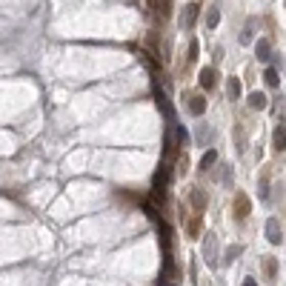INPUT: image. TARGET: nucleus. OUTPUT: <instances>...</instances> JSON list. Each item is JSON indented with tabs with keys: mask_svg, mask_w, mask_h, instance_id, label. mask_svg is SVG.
<instances>
[{
	"mask_svg": "<svg viewBox=\"0 0 286 286\" xmlns=\"http://www.w3.org/2000/svg\"><path fill=\"white\" fill-rule=\"evenodd\" d=\"M183 98H186V112L192 114V117H200V114L206 112V98H203V94H198V92H186Z\"/></svg>",
	"mask_w": 286,
	"mask_h": 286,
	"instance_id": "obj_1",
	"label": "nucleus"
},
{
	"mask_svg": "<svg viewBox=\"0 0 286 286\" xmlns=\"http://www.w3.org/2000/svg\"><path fill=\"white\" fill-rule=\"evenodd\" d=\"M203 260H206V266H218L221 260H218V237L214 235H206L203 237Z\"/></svg>",
	"mask_w": 286,
	"mask_h": 286,
	"instance_id": "obj_2",
	"label": "nucleus"
},
{
	"mask_svg": "<svg viewBox=\"0 0 286 286\" xmlns=\"http://www.w3.org/2000/svg\"><path fill=\"white\" fill-rule=\"evenodd\" d=\"M232 209H235V218L237 221H246V218H249V198H246V195L243 192H237L235 195V203H232Z\"/></svg>",
	"mask_w": 286,
	"mask_h": 286,
	"instance_id": "obj_3",
	"label": "nucleus"
},
{
	"mask_svg": "<svg viewBox=\"0 0 286 286\" xmlns=\"http://www.w3.org/2000/svg\"><path fill=\"white\" fill-rule=\"evenodd\" d=\"M266 237H269V243H283V229H280V221L278 218H269L266 221Z\"/></svg>",
	"mask_w": 286,
	"mask_h": 286,
	"instance_id": "obj_4",
	"label": "nucleus"
},
{
	"mask_svg": "<svg viewBox=\"0 0 286 286\" xmlns=\"http://www.w3.org/2000/svg\"><path fill=\"white\" fill-rule=\"evenodd\" d=\"M200 89H214V86H218V69H214V66H206V69H200Z\"/></svg>",
	"mask_w": 286,
	"mask_h": 286,
	"instance_id": "obj_5",
	"label": "nucleus"
},
{
	"mask_svg": "<svg viewBox=\"0 0 286 286\" xmlns=\"http://www.w3.org/2000/svg\"><path fill=\"white\" fill-rule=\"evenodd\" d=\"M264 272H266V280H269V283H275V280H278V260L266 255L264 257Z\"/></svg>",
	"mask_w": 286,
	"mask_h": 286,
	"instance_id": "obj_6",
	"label": "nucleus"
},
{
	"mask_svg": "<svg viewBox=\"0 0 286 286\" xmlns=\"http://www.w3.org/2000/svg\"><path fill=\"white\" fill-rule=\"evenodd\" d=\"M272 143H275V149H280L283 152V146H286V129H283V121L275 126V132H272Z\"/></svg>",
	"mask_w": 286,
	"mask_h": 286,
	"instance_id": "obj_7",
	"label": "nucleus"
},
{
	"mask_svg": "<svg viewBox=\"0 0 286 286\" xmlns=\"http://www.w3.org/2000/svg\"><path fill=\"white\" fill-rule=\"evenodd\" d=\"M241 92H243L241 80H237V78H229L226 80V94H229V100H237V98H241Z\"/></svg>",
	"mask_w": 286,
	"mask_h": 286,
	"instance_id": "obj_8",
	"label": "nucleus"
},
{
	"mask_svg": "<svg viewBox=\"0 0 286 286\" xmlns=\"http://www.w3.org/2000/svg\"><path fill=\"white\" fill-rule=\"evenodd\" d=\"M255 52H257V60H264V63H266V60L272 57V52H269V40H266V37H260V40L255 43Z\"/></svg>",
	"mask_w": 286,
	"mask_h": 286,
	"instance_id": "obj_9",
	"label": "nucleus"
},
{
	"mask_svg": "<svg viewBox=\"0 0 286 286\" xmlns=\"http://www.w3.org/2000/svg\"><path fill=\"white\" fill-rule=\"evenodd\" d=\"M146 3H149V9L157 14V17L169 14V0H146Z\"/></svg>",
	"mask_w": 286,
	"mask_h": 286,
	"instance_id": "obj_10",
	"label": "nucleus"
},
{
	"mask_svg": "<svg viewBox=\"0 0 286 286\" xmlns=\"http://www.w3.org/2000/svg\"><path fill=\"white\" fill-rule=\"evenodd\" d=\"M198 3H189V6L183 9V26H192L195 20H198Z\"/></svg>",
	"mask_w": 286,
	"mask_h": 286,
	"instance_id": "obj_11",
	"label": "nucleus"
},
{
	"mask_svg": "<svg viewBox=\"0 0 286 286\" xmlns=\"http://www.w3.org/2000/svg\"><path fill=\"white\" fill-rule=\"evenodd\" d=\"M189 200H192V206L198 209V212L206 206V195H203V189H192V192H189Z\"/></svg>",
	"mask_w": 286,
	"mask_h": 286,
	"instance_id": "obj_12",
	"label": "nucleus"
},
{
	"mask_svg": "<svg viewBox=\"0 0 286 286\" xmlns=\"http://www.w3.org/2000/svg\"><path fill=\"white\" fill-rule=\"evenodd\" d=\"M218 23H221V9L212 6L206 12V29H218Z\"/></svg>",
	"mask_w": 286,
	"mask_h": 286,
	"instance_id": "obj_13",
	"label": "nucleus"
},
{
	"mask_svg": "<svg viewBox=\"0 0 286 286\" xmlns=\"http://www.w3.org/2000/svg\"><path fill=\"white\" fill-rule=\"evenodd\" d=\"M266 103H269V100H266L264 92H252L249 94V106L252 109H266Z\"/></svg>",
	"mask_w": 286,
	"mask_h": 286,
	"instance_id": "obj_14",
	"label": "nucleus"
},
{
	"mask_svg": "<svg viewBox=\"0 0 286 286\" xmlns=\"http://www.w3.org/2000/svg\"><path fill=\"white\" fill-rule=\"evenodd\" d=\"M264 80H266V86H272V89H278V86H280L278 69H266V72H264Z\"/></svg>",
	"mask_w": 286,
	"mask_h": 286,
	"instance_id": "obj_15",
	"label": "nucleus"
},
{
	"mask_svg": "<svg viewBox=\"0 0 286 286\" xmlns=\"http://www.w3.org/2000/svg\"><path fill=\"white\" fill-rule=\"evenodd\" d=\"M241 255H243V246H241V243H235V246H229V249H226L223 264H232V260H235V257H241Z\"/></svg>",
	"mask_w": 286,
	"mask_h": 286,
	"instance_id": "obj_16",
	"label": "nucleus"
},
{
	"mask_svg": "<svg viewBox=\"0 0 286 286\" xmlns=\"http://www.w3.org/2000/svg\"><path fill=\"white\" fill-rule=\"evenodd\" d=\"M214 160H218V152H206V155H203V157H200V172H206L209 169V166H212L214 163Z\"/></svg>",
	"mask_w": 286,
	"mask_h": 286,
	"instance_id": "obj_17",
	"label": "nucleus"
},
{
	"mask_svg": "<svg viewBox=\"0 0 286 286\" xmlns=\"http://www.w3.org/2000/svg\"><path fill=\"white\" fill-rule=\"evenodd\" d=\"M198 232H200V218L186 221V235H189V237H198Z\"/></svg>",
	"mask_w": 286,
	"mask_h": 286,
	"instance_id": "obj_18",
	"label": "nucleus"
},
{
	"mask_svg": "<svg viewBox=\"0 0 286 286\" xmlns=\"http://www.w3.org/2000/svg\"><path fill=\"white\" fill-rule=\"evenodd\" d=\"M186 143H189V132H186L183 126H178V143H175V146H186Z\"/></svg>",
	"mask_w": 286,
	"mask_h": 286,
	"instance_id": "obj_19",
	"label": "nucleus"
},
{
	"mask_svg": "<svg viewBox=\"0 0 286 286\" xmlns=\"http://www.w3.org/2000/svg\"><path fill=\"white\" fill-rule=\"evenodd\" d=\"M195 57H198V40L189 43V55H186V60H189V63H195Z\"/></svg>",
	"mask_w": 286,
	"mask_h": 286,
	"instance_id": "obj_20",
	"label": "nucleus"
},
{
	"mask_svg": "<svg viewBox=\"0 0 286 286\" xmlns=\"http://www.w3.org/2000/svg\"><path fill=\"white\" fill-rule=\"evenodd\" d=\"M206 137H209V126H200V129H198V140L206 143Z\"/></svg>",
	"mask_w": 286,
	"mask_h": 286,
	"instance_id": "obj_21",
	"label": "nucleus"
},
{
	"mask_svg": "<svg viewBox=\"0 0 286 286\" xmlns=\"http://www.w3.org/2000/svg\"><path fill=\"white\" fill-rule=\"evenodd\" d=\"M160 286H178V283H175V280H163Z\"/></svg>",
	"mask_w": 286,
	"mask_h": 286,
	"instance_id": "obj_22",
	"label": "nucleus"
},
{
	"mask_svg": "<svg viewBox=\"0 0 286 286\" xmlns=\"http://www.w3.org/2000/svg\"><path fill=\"white\" fill-rule=\"evenodd\" d=\"M243 286H257V283H255L252 278H246V283H243Z\"/></svg>",
	"mask_w": 286,
	"mask_h": 286,
	"instance_id": "obj_23",
	"label": "nucleus"
}]
</instances>
